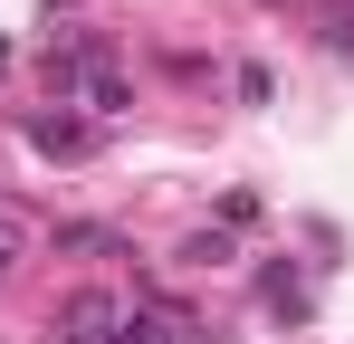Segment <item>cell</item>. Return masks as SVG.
<instances>
[{
  "label": "cell",
  "mask_w": 354,
  "mask_h": 344,
  "mask_svg": "<svg viewBox=\"0 0 354 344\" xmlns=\"http://www.w3.org/2000/svg\"><path fill=\"white\" fill-rule=\"evenodd\" d=\"M115 325H124L115 296H96V287H77V296L58 306V335H67V344H115Z\"/></svg>",
  "instance_id": "6da1fadb"
},
{
  "label": "cell",
  "mask_w": 354,
  "mask_h": 344,
  "mask_svg": "<svg viewBox=\"0 0 354 344\" xmlns=\"http://www.w3.org/2000/svg\"><path fill=\"white\" fill-rule=\"evenodd\" d=\"M77 106H96V115H124V106H134V86H124V67H115V57H106V67H86Z\"/></svg>",
  "instance_id": "7a4b0ae2"
},
{
  "label": "cell",
  "mask_w": 354,
  "mask_h": 344,
  "mask_svg": "<svg viewBox=\"0 0 354 344\" xmlns=\"http://www.w3.org/2000/svg\"><path fill=\"white\" fill-rule=\"evenodd\" d=\"M29 144H39V153H67V163H77V153H86L96 134H86L77 115H39V124H29Z\"/></svg>",
  "instance_id": "3957f363"
},
{
  "label": "cell",
  "mask_w": 354,
  "mask_h": 344,
  "mask_svg": "<svg viewBox=\"0 0 354 344\" xmlns=\"http://www.w3.org/2000/svg\"><path fill=\"white\" fill-rule=\"evenodd\" d=\"M29 249H39V229L19 220V211H0V278H10V268H19Z\"/></svg>",
  "instance_id": "277c9868"
},
{
  "label": "cell",
  "mask_w": 354,
  "mask_h": 344,
  "mask_svg": "<svg viewBox=\"0 0 354 344\" xmlns=\"http://www.w3.org/2000/svg\"><path fill=\"white\" fill-rule=\"evenodd\" d=\"M182 268H230V239H221V229H201V239H182Z\"/></svg>",
  "instance_id": "5b68a950"
},
{
  "label": "cell",
  "mask_w": 354,
  "mask_h": 344,
  "mask_svg": "<svg viewBox=\"0 0 354 344\" xmlns=\"http://www.w3.org/2000/svg\"><path fill=\"white\" fill-rule=\"evenodd\" d=\"M58 249H86V258H124L115 229H58Z\"/></svg>",
  "instance_id": "8992f818"
}]
</instances>
